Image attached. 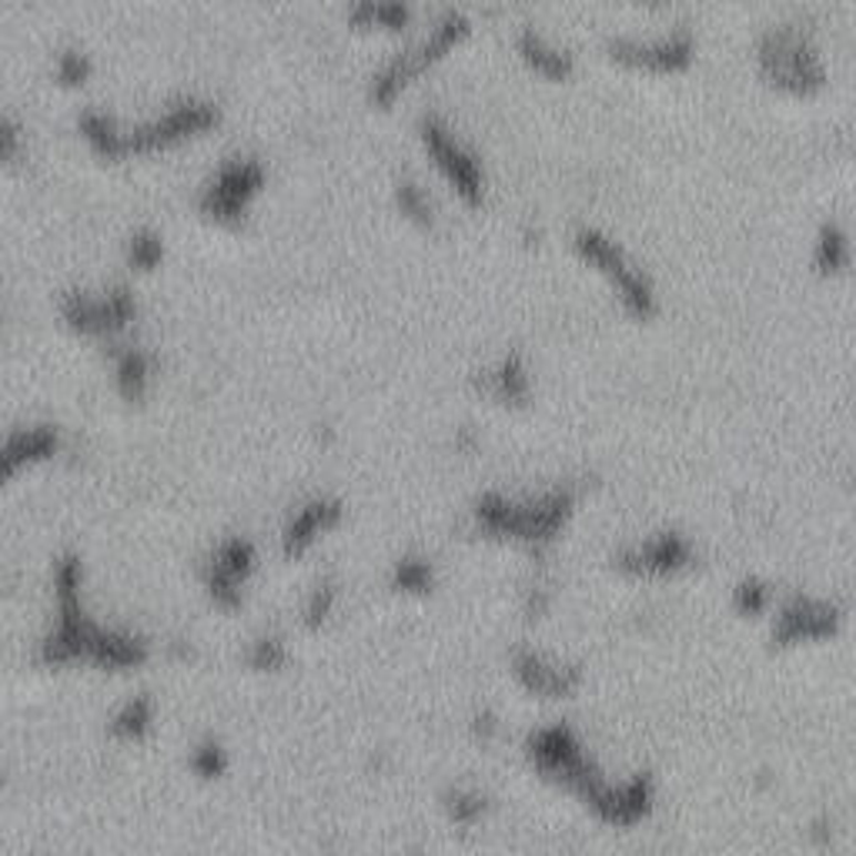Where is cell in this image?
<instances>
[{
	"label": "cell",
	"mask_w": 856,
	"mask_h": 856,
	"mask_svg": "<svg viewBox=\"0 0 856 856\" xmlns=\"http://www.w3.org/2000/svg\"><path fill=\"white\" fill-rule=\"evenodd\" d=\"M218 121V104L208 97H178L171 101L164 111H157L154 117H144L137 124H117L111 114L97 111V107H84L78 114V131L81 137L104 157H121V154H137V151H151V147H164L171 141L192 137L205 127H212Z\"/></svg>",
	"instance_id": "1"
},
{
	"label": "cell",
	"mask_w": 856,
	"mask_h": 856,
	"mask_svg": "<svg viewBox=\"0 0 856 856\" xmlns=\"http://www.w3.org/2000/svg\"><path fill=\"white\" fill-rule=\"evenodd\" d=\"M468 28H472V21H468L465 11H458V8L442 11L422 38H415L409 48L395 51L389 61L379 64V71L369 81V97L375 104H392L399 97V91L415 74H422L432 61H439L452 44H458L468 34Z\"/></svg>",
	"instance_id": "2"
},
{
	"label": "cell",
	"mask_w": 856,
	"mask_h": 856,
	"mask_svg": "<svg viewBox=\"0 0 856 856\" xmlns=\"http://www.w3.org/2000/svg\"><path fill=\"white\" fill-rule=\"evenodd\" d=\"M265 185V164L255 154H231L225 157L208 182L198 192V208L205 215H212L215 221H228L238 225L248 212V202L258 195V188Z\"/></svg>",
	"instance_id": "3"
},
{
	"label": "cell",
	"mask_w": 856,
	"mask_h": 856,
	"mask_svg": "<svg viewBox=\"0 0 856 856\" xmlns=\"http://www.w3.org/2000/svg\"><path fill=\"white\" fill-rule=\"evenodd\" d=\"M61 318L84 334H117L124 331L137 314V298L127 281H111L104 291H84L71 288L58 301Z\"/></svg>",
	"instance_id": "4"
},
{
	"label": "cell",
	"mask_w": 856,
	"mask_h": 856,
	"mask_svg": "<svg viewBox=\"0 0 856 856\" xmlns=\"http://www.w3.org/2000/svg\"><path fill=\"white\" fill-rule=\"evenodd\" d=\"M419 137L425 144V151L432 154V161L442 167V175L455 185V192L465 202H478L485 192V171L475 151H468L455 131L448 127V121L439 111H422L419 114Z\"/></svg>",
	"instance_id": "5"
},
{
	"label": "cell",
	"mask_w": 856,
	"mask_h": 856,
	"mask_svg": "<svg viewBox=\"0 0 856 856\" xmlns=\"http://www.w3.org/2000/svg\"><path fill=\"white\" fill-rule=\"evenodd\" d=\"M573 241H576V248H579L589 261L602 265V271L616 281L622 301H626L632 311H639V314H649V311H652L656 291H652L649 278L642 275V268H636V265L626 258V251H622L606 231H599V228H592V225H582V228H576V238H573Z\"/></svg>",
	"instance_id": "6"
},
{
	"label": "cell",
	"mask_w": 856,
	"mask_h": 856,
	"mask_svg": "<svg viewBox=\"0 0 856 856\" xmlns=\"http://www.w3.org/2000/svg\"><path fill=\"white\" fill-rule=\"evenodd\" d=\"M609 51H612V58H622V61H632V64H646V68H656V71H672V68L690 64L693 38L682 28L656 34V38H612Z\"/></svg>",
	"instance_id": "7"
},
{
	"label": "cell",
	"mask_w": 856,
	"mask_h": 856,
	"mask_svg": "<svg viewBox=\"0 0 856 856\" xmlns=\"http://www.w3.org/2000/svg\"><path fill=\"white\" fill-rule=\"evenodd\" d=\"M58 425L51 422H31V425H18L8 432L4 439V452H0V458H4V468L14 472L21 462H31V458H44L51 452H58Z\"/></svg>",
	"instance_id": "8"
},
{
	"label": "cell",
	"mask_w": 856,
	"mask_h": 856,
	"mask_svg": "<svg viewBox=\"0 0 856 856\" xmlns=\"http://www.w3.org/2000/svg\"><path fill=\"white\" fill-rule=\"evenodd\" d=\"M482 389L498 402H523L529 395V369L523 352H508L498 365L482 372Z\"/></svg>",
	"instance_id": "9"
},
{
	"label": "cell",
	"mask_w": 856,
	"mask_h": 856,
	"mask_svg": "<svg viewBox=\"0 0 856 856\" xmlns=\"http://www.w3.org/2000/svg\"><path fill=\"white\" fill-rule=\"evenodd\" d=\"M516 44H519V54H523L536 71H543V74H549V78H566V74L573 71V54H569L566 48L553 44V41H549L543 31H536L533 24H526V28L519 31Z\"/></svg>",
	"instance_id": "10"
},
{
	"label": "cell",
	"mask_w": 856,
	"mask_h": 856,
	"mask_svg": "<svg viewBox=\"0 0 856 856\" xmlns=\"http://www.w3.org/2000/svg\"><path fill=\"white\" fill-rule=\"evenodd\" d=\"M111 359H114V382L117 392L131 402L144 399L147 382H151V359L144 349L137 346H111Z\"/></svg>",
	"instance_id": "11"
},
{
	"label": "cell",
	"mask_w": 856,
	"mask_h": 856,
	"mask_svg": "<svg viewBox=\"0 0 856 856\" xmlns=\"http://www.w3.org/2000/svg\"><path fill=\"white\" fill-rule=\"evenodd\" d=\"M349 18L355 24H382V28H405L412 21V8L402 4V0H362V4H355L349 11Z\"/></svg>",
	"instance_id": "12"
},
{
	"label": "cell",
	"mask_w": 856,
	"mask_h": 856,
	"mask_svg": "<svg viewBox=\"0 0 856 856\" xmlns=\"http://www.w3.org/2000/svg\"><path fill=\"white\" fill-rule=\"evenodd\" d=\"M164 258V235L151 225H141L127 235V261L137 268H154Z\"/></svg>",
	"instance_id": "13"
},
{
	"label": "cell",
	"mask_w": 856,
	"mask_h": 856,
	"mask_svg": "<svg viewBox=\"0 0 856 856\" xmlns=\"http://www.w3.org/2000/svg\"><path fill=\"white\" fill-rule=\"evenodd\" d=\"M395 202H399V208H402L412 221H419V225H432V221H435V205H432L429 192H425L415 178H399V185H395Z\"/></svg>",
	"instance_id": "14"
},
{
	"label": "cell",
	"mask_w": 856,
	"mask_h": 856,
	"mask_svg": "<svg viewBox=\"0 0 856 856\" xmlns=\"http://www.w3.org/2000/svg\"><path fill=\"white\" fill-rule=\"evenodd\" d=\"M91 71H94L91 54H84L81 48H64L54 58V78L61 84H84L91 78Z\"/></svg>",
	"instance_id": "15"
},
{
	"label": "cell",
	"mask_w": 856,
	"mask_h": 856,
	"mask_svg": "<svg viewBox=\"0 0 856 856\" xmlns=\"http://www.w3.org/2000/svg\"><path fill=\"white\" fill-rule=\"evenodd\" d=\"M849 258V241L836 225H823L816 238V261L819 268H839Z\"/></svg>",
	"instance_id": "16"
},
{
	"label": "cell",
	"mask_w": 856,
	"mask_h": 856,
	"mask_svg": "<svg viewBox=\"0 0 856 856\" xmlns=\"http://www.w3.org/2000/svg\"><path fill=\"white\" fill-rule=\"evenodd\" d=\"M0 154H4V161H14L21 154V124L14 114H4V121H0Z\"/></svg>",
	"instance_id": "17"
}]
</instances>
